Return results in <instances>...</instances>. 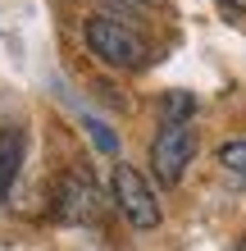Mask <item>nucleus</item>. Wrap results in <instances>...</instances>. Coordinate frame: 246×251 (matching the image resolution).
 <instances>
[{"mask_svg":"<svg viewBox=\"0 0 246 251\" xmlns=\"http://www.w3.org/2000/svg\"><path fill=\"white\" fill-rule=\"evenodd\" d=\"M82 37H87V50H91L100 64H110V69H141L151 60L146 37L133 32V27L119 23V19H110V14H91V19L82 23Z\"/></svg>","mask_w":246,"mask_h":251,"instance_id":"f257e3e1","label":"nucleus"},{"mask_svg":"<svg viewBox=\"0 0 246 251\" xmlns=\"http://www.w3.org/2000/svg\"><path fill=\"white\" fill-rule=\"evenodd\" d=\"M87 128H91V142L100 146V151H105V155H114V132H110L105 124H96V119H91V124H87Z\"/></svg>","mask_w":246,"mask_h":251,"instance_id":"6e6552de","label":"nucleus"},{"mask_svg":"<svg viewBox=\"0 0 246 251\" xmlns=\"http://www.w3.org/2000/svg\"><path fill=\"white\" fill-rule=\"evenodd\" d=\"M219 165L228 174H246V137H233V142L219 146Z\"/></svg>","mask_w":246,"mask_h":251,"instance_id":"0eeeda50","label":"nucleus"},{"mask_svg":"<svg viewBox=\"0 0 246 251\" xmlns=\"http://www.w3.org/2000/svg\"><path fill=\"white\" fill-rule=\"evenodd\" d=\"M100 210H105V197H100V187L91 174H64L60 178V192H55V215L64 219V224H96Z\"/></svg>","mask_w":246,"mask_h":251,"instance_id":"20e7f679","label":"nucleus"},{"mask_svg":"<svg viewBox=\"0 0 246 251\" xmlns=\"http://www.w3.org/2000/svg\"><path fill=\"white\" fill-rule=\"evenodd\" d=\"M141 5H160V0H141Z\"/></svg>","mask_w":246,"mask_h":251,"instance_id":"1a4fd4ad","label":"nucleus"},{"mask_svg":"<svg viewBox=\"0 0 246 251\" xmlns=\"http://www.w3.org/2000/svg\"><path fill=\"white\" fill-rule=\"evenodd\" d=\"M196 146H201V137H196L192 119H182V124L164 119V128L155 132V142H151V174L160 178V187H178L182 183L187 165L196 160Z\"/></svg>","mask_w":246,"mask_h":251,"instance_id":"7ed1b4c3","label":"nucleus"},{"mask_svg":"<svg viewBox=\"0 0 246 251\" xmlns=\"http://www.w3.org/2000/svg\"><path fill=\"white\" fill-rule=\"evenodd\" d=\"M110 197L114 205L123 210V219L141 233L160 228V201H155V187L146 183V174H141L137 165H128V160H119V165L110 169Z\"/></svg>","mask_w":246,"mask_h":251,"instance_id":"f03ea898","label":"nucleus"},{"mask_svg":"<svg viewBox=\"0 0 246 251\" xmlns=\"http://www.w3.org/2000/svg\"><path fill=\"white\" fill-rule=\"evenodd\" d=\"M160 110H164V119L182 124V119H192V114H196V96H192V92H169V96L160 100Z\"/></svg>","mask_w":246,"mask_h":251,"instance_id":"423d86ee","label":"nucleus"},{"mask_svg":"<svg viewBox=\"0 0 246 251\" xmlns=\"http://www.w3.org/2000/svg\"><path fill=\"white\" fill-rule=\"evenodd\" d=\"M23 155H27V132H23V124L5 119L0 124V205H5L9 192H14V178H19V169H23Z\"/></svg>","mask_w":246,"mask_h":251,"instance_id":"39448f33","label":"nucleus"}]
</instances>
